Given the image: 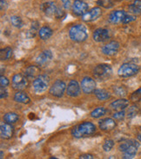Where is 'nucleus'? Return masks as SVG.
Wrapping results in <instances>:
<instances>
[{
    "mask_svg": "<svg viewBox=\"0 0 141 159\" xmlns=\"http://www.w3.org/2000/svg\"><path fill=\"white\" fill-rule=\"evenodd\" d=\"M113 146H114V142L111 139H106L103 144V150L106 152H108V151H111Z\"/></svg>",
    "mask_w": 141,
    "mask_h": 159,
    "instance_id": "nucleus-33",
    "label": "nucleus"
},
{
    "mask_svg": "<svg viewBox=\"0 0 141 159\" xmlns=\"http://www.w3.org/2000/svg\"><path fill=\"white\" fill-rule=\"evenodd\" d=\"M64 16V11H62V9L58 8V11H57V12H56L55 17L57 18H61V17H63Z\"/></svg>",
    "mask_w": 141,
    "mask_h": 159,
    "instance_id": "nucleus-41",
    "label": "nucleus"
},
{
    "mask_svg": "<svg viewBox=\"0 0 141 159\" xmlns=\"http://www.w3.org/2000/svg\"><path fill=\"white\" fill-rule=\"evenodd\" d=\"M88 10V4L83 0H75L73 4V11L77 16H83Z\"/></svg>",
    "mask_w": 141,
    "mask_h": 159,
    "instance_id": "nucleus-12",
    "label": "nucleus"
},
{
    "mask_svg": "<svg viewBox=\"0 0 141 159\" xmlns=\"http://www.w3.org/2000/svg\"><path fill=\"white\" fill-rule=\"evenodd\" d=\"M125 15H126V12L125 11H122V10L113 11L109 15V22L113 24V25H118V24L123 22Z\"/></svg>",
    "mask_w": 141,
    "mask_h": 159,
    "instance_id": "nucleus-16",
    "label": "nucleus"
},
{
    "mask_svg": "<svg viewBox=\"0 0 141 159\" xmlns=\"http://www.w3.org/2000/svg\"><path fill=\"white\" fill-rule=\"evenodd\" d=\"M66 90V84L64 81L62 80H56L53 84L50 87V90H49V93L56 97V98H61L63 97L64 91Z\"/></svg>",
    "mask_w": 141,
    "mask_h": 159,
    "instance_id": "nucleus-7",
    "label": "nucleus"
},
{
    "mask_svg": "<svg viewBox=\"0 0 141 159\" xmlns=\"http://www.w3.org/2000/svg\"><path fill=\"white\" fill-rule=\"evenodd\" d=\"M12 56V48L6 47L4 48V49H2L0 51V58H1L2 61L7 60Z\"/></svg>",
    "mask_w": 141,
    "mask_h": 159,
    "instance_id": "nucleus-28",
    "label": "nucleus"
},
{
    "mask_svg": "<svg viewBox=\"0 0 141 159\" xmlns=\"http://www.w3.org/2000/svg\"><path fill=\"white\" fill-rule=\"evenodd\" d=\"M140 131H141V127H140Z\"/></svg>",
    "mask_w": 141,
    "mask_h": 159,
    "instance_id": "nucleus-46",
    "label": "nucleus"
},
{
    "mask_svg": "<svg viewBox=\"0 0 141 159\" xmlns=\"http://www.w3.org/2000/svg\"><path fill=\"white\" fill-rule=\"evenodd\" d=\"M51 58H52V53L51 51L47 50V51H44L43 52H41L39 54L36 59V62L39 66H44V65H47L51 60Z\"/></svg>",
    "mask_w": 141,
    "mask_h": 159,
    "instance_id": "nucleus-18",
    "label": "nucleus"
},
{
    "mask_svg": "<svg viewBox=\"0 0 141 159\" xmlns=\"http://www.w3.org/2000/svg\"><path fill=\"white\" fill-rule=\"evenodd\" d=\"M139 112V109L136 105H133L129 108L128 111H127V117L128 118H133L135 116H137L138 113Z\"/></svg>",
    "mask_w": 141,
    "mask_h": 159,
    "instance_id": "nucleus-32",
    "label": "nucleus"
},
{
    "mask_svg": "<svg viewBox=\"0 0 141 159\" xmlns=\"http://www.w3.org/2000/svg\"><path fill=\"white\" fill-rule=\"evenodd\" d=\"M39 71H40V70H39V67L34 66V65H31V66H29L26 70L25 76L27 78H37L38 76H39Z\"/></svg>",
    "mask_w": 141,
    "mask_h": 159,
    "instance_id": "nucleus-22",
    "label": "nucleus"
},
{
    "mask_svg": "<svg viewBox=\"0 0 141 159\" xmlns=\"http://www.w3.org/2000/svg\"><path fill=\"white\" fill-rule=\"evenodd\" d=\"M80 159H93L94 156L91 155V154H84V155H81L79 157Z\"/></svg>",
    "mask_w": 141,
    "mask_h": 159,
    "instance_id": "nucleus-42",
    "label": "nucleus"
},
{
    "mask_svg": "<svg viewBox=\"0 0 141 159\" xmlns=\"http://www.w3.org/2000/svg\"><path fill=\"white\" fill-rule=\"evenodd\" d=\"M139 67L133 63H126L120 66L118 70V74L120 78H130L139 72Z\"/></svg>",
    "mask_w": 141,
    "mask_h": 159,
    "instance_id": "nucleus-6",
    "label": "nucleus"
},
{
    "mask_svg": "<svg viewBox=\"0 0 141 159\" xmlns=\"http://www.w3.org/2000/svg\"><path fill=\"white\" fill-rule=\"evenodd\" d=\"M8 97V91L5 89V87L4 86H1L0 87V98L2 99L6 98Z\"/></svg>",
    "mask_w": 141,
    "mask_h": 159,
    "instance_id": "nucleus-38",
    "label": "nucleus"
},
{
    "mask_svg": "<svg viewBox=\"0 0 141 159\" xmlns=\"http://www.w3.org/2000/svg\"><path fill=\"white\" fill-rule=\"evenodd\" d=\"M1 158H4V152L1 151V157H0Z\"/></svg>",
    "mask_w": 141,
    "mask_h": 159,
    "instance_id": "nucleus-45",
    "label": "nucleus"
},
{
    "mask_svg": "<svg viewBox=\"0 0 141 159\" xmlns=\"http://www.w3.org/2000/svg\"><path fill=\"white\" fill-rule=\"evenodd\" d=\"M139 148V143L134 139H129L121 143L119 146V150L123 153L122 157L125 159L133 158L137 154Z\"/></svg>",
    "mask_w": 141,
    "mask_h": 159,
    "instance_id": "nucleus-2",
    "label": "nucleus"
},
{
    "mask_svg": "<svg viewBox=\"0 0 141 159\" xmlns=\"http://www.w3.org/2000/svg\"><path fill=\"white\" fill-rule=\"evenodd\" d=\"M106 113V108L98 107L91 112V116H92V118H99V117H101V116H104Z\"/></svg>",
    "mask_w": 141,
    "mask_h": 159,
    "instance_id": "nucleus-29",
    "label": "nucleus"
},
{
    "mask_svg": "<svg viewBox=\"0 0 141 159\" xmlns=\"http://www.w3.org/2000/svg\"><path fill=\"white\" fill-rule=\"evenodd\" d=\"M120 43L117 41H111L106 43V45H104L101 49L102 53L104 55L108 57H112L116 55L119 50H120Z\"/></svg>",
    "mask_w": 141,
    "mask_h": 159,
    "instance_id": "nucleus-9",
    "label": "nucleus"
},
{
    "mask_svg": "<svg viewBox=\"0 0 141 159\" xmlns=\"http://www.w3.org/2000/svg\"><path fill=\"white\" fill-rule=\"evenodd\" d=\"M96 132V126L91 122H84L74 126L72 129V136L75 138L90 137Z\"/></svg>",
    "mask_w": 141,
    "mask_h": 159,
    "instance_id": "nucleus-1",
    "label": "nucleus"
},
{
    "mask_svg": "<svg viewBox=\"0 0 141 159\" xmlns=\"http://www.w3.org/2000/svg\"><path fill=\"white\" fill-rule=\"evenodd\" d=\"M0 84H1V86L7 87L10 84V80L7 78L4 77V76H1V78H0Z\"/></svg>",
    "mask_w": 141,
    "mask_h": 159,
    "instance_id": "nucleus-39",
    "label": "nucleus"
},
{
    "mask_svg": "<svg viewBox=\"0 0 141 159\" xmlns=\"http://www.w3.org/2000/svg\"><path fill=\"white\" fill-rule=\"evenodd\" d=\"M11 22H12V25L14 27H17V28H22L24 26V22L22 20V18L18 16H12L11 17Z\"/></svg>",
    "mask_w": 141,
    "mask_h": 159,
    "instance_id": "nucleus-31",
    "label": "nucleus"
},
{
    "mask_svg": "<svg viewBox=\"0 0 141 159\" xmlns=\"http://www.w3.org/2000/svg\"><path fill=\"white\" fill-rule=\"evenodd\" d=\"M12 83L13 89L17 90H24L28 86V78L25 75L16 74L13 76Z\"/></svg>",
    "mask_w": 141,
    "mask_h": 159,
    "instance_id": "nucleus-8",
    "label": "nucleus"
},
{
    "mask_svg": "<svg viewBox=\"0 0 141 159\" xmlns=\"http://www.w3.org/2000/svg\"><path fill=\"white\" fill-rule=\"evenodd\" d=\"M93 74L96 79H98L99 81H105L111 76L112 69H111V65H106V64L98 65L95 67Z\"/></svg>",
    "mask_w": 141,
    "mask_h": 159,
    "instance_id": "nucleus-4",
    "label": "nucleus"
},
{
    "mask_svg": "<svg viewBox=\"0 0 141 159\" xmlns=\"http://www.w3.org/2000/svg\"><path fill=\"white\" fill-rule=\"evenodd\" d=\"M129 105V101L127 99L121 98L118 99L113 101L112 103L110 104L111 109L115 110V111H124L125 108Z\"/></svg>",
    "mask_w": 141,
    "mask_h": 159,
    "instance_id": "nucleus-20",
    "label": "nucleus"
},
{
    "mask_svg": "<svg viewBox=\"0 0 141 159\" xmlns=\"http://www.w3.org/2000/svg\"><path fill=\"white\" fill-rule=\"evenodd\" d=\"M97 4L102 7H105V8H111L113 6V4L111 2V0H98L97 1Z\"/></svg>",
    "mask_w": 141,
    "mask_h": 159,
    "instance_id": "nucleus-35",
    "label": "nucleus"
},
{
    "mask_svg": "<svg viewBox=\"0 0 141 159\" xmlns=\"http://www.w3.org/2000/svg\"><path fill=\"white\" fill-rule=\"evenodd\" d=\"M69 36L70 39L74 42L81 43L86 41L88 39V33L85 26L81 25H76L71 27L69 30Z\"/></svg>",
    "mask_w": 141,
    "mask_h": 159,
    "instance_id": "nucleus-3",
    "label": "nucleus"
},
{
    "mask_svg": "<svg viewBox=\"0 0 141 159\" xmlns=\"http://www.w3.org/2000/svg\"><path fill=\"white\" fill-rule=\"evenodd\" d=\"M81 89L84 93L91 94L96 90V82L90 77H85L81 81Z\"/></svg>",
    "mask_w": 141,
    "mask_h": 159,
    "instance_id": "nucleus-10",
    "label": "nucleus"
},
{
    "mask_svg": "<svg viewBox=\"0 0 141 159\" xmlns=\"http://www.w3.org/2000/svg\"><path fill=\"white\" fill-rule=\"evenodd\" d=\"M14 101L17 103L27 104L31 102V98L26 92L18 90L17 92H16V94L14 95Z\"/></svg>",
    "mask_w": 141,
    "mask_h": 159,
    "instance_id": "nucleus-21",
    "label": "nucleus"
},
{
    "mask_svg": "<svg viewBox=\"0 0 141 159\" xmlns=\"http://www.w3.org/2000/svg\"><path fill=\"white\" fill-rule=\"evenodd\" d=\"M62 1V4H63V6L65 10H70L71 7L73 6L72 5V2L71 0H61Z\"/></svg>",
    "mask_w": 141,
    "mask_h": 159,
    "instance_id": "nucleus-40",
    "label": "nucleus"
},
{
    "mask_svg": "<svg viewBox=\"0 0 141 159\" xmlns=\"http://www.w3.org/2000/svg\"><path fill=\"white\" fill-rule=\"evenodd\" d=\"M39 23L37 21H34L31 23V25L30 30H28V31L26 32V37L28 39H32L34 38L36 34H37V31L39 30Z\"/></svg>",
    "mask_w": 141,
    "mask_h": 159,
    "instance_id": "nucleus-26",
    "label": "nucleus"
},
{
    "mask_svg": "<svg viewBox=\"0 0 141 159\" xmlns=\"http://www.w3.org/2000/svg\"><path fill=\"white\" fill-rule=\"evenodd\" d=\"M14 128L11 124H2L0 126V135L3 139H10L13 136Z\"/></svg>",
    "mask_w": 141,
    "mask_h": 159,
    "instance_id": "nucleus-17",
    "label": "nucleus"
},
{
    "mask_svg": "<svg viewBox=\"0 0 141 159\" xmlns=\"http://www.w3.org/2000/svg\"><path fill=\"white\" fill-rule=\"evenodd\" d=\"M131 100L133 102H139L141 100V88H139V90L136 91H134L133 94L131 95Z\"/></svg>",
    "mask_w": 141,
    "mask_h": 159,
    "instance_id": "nucleus-34",
    "label": "nucleus"
},
{
    "mask_svg": "<svg viewBox=\"0 0 141 159\" xmlns=\"http://www.w3.org/2000/svg\"><path fill=\"white\" fill-rule=\"evenodd\" d=\"M50 84V78L48 75H39L35 78L34 81L32 83V86L36 93H43L48 89Z\"/></svg>",
    "mask_w": 141,
    "mask_h": 159,
    "instance_id": "nucleus-5",
    "label": "nucleus"
},
{
    "mask_svg": "<svg viewBox=\"0 0 141 159\" xmlns=\"http://www.w3.org/2000/svg\"><path fill=\"white\" fill-rule=\"evenodd\" d=\"M1 4V11H4L5 9L7 8V4H6V1H4V0H1V2H0Z\"/></svg>",
    "mask_w": 141,
    "mask_h": 159,
    "instance_id": "nucleus-43",
    "label": "nucleus"
},
{
    "mask_svg": "<svg viewBox=\"0 0 141 159\" xmlns=\"http://www.w3.org/2000/svg\"><path fill=\"white\" fill-rule=\"evenodd\" d=\"M3 119L5 123L12 125V124L17 123L19 119V116L15 112H8V113L4 114V116H3Z\"/></svg>",
    "mask_w": 141,
    "mask_h": 159,
    "instance_id": "nucleus-23",
    "label": "nucleus"
},
{
    "mask_svg": "<svg viewBox=\"0 0 141 159\" xmlns=\"http://www.w3.org/2000/svg\"><path fill=\"white\" fill-rule=\"evenodd\" d=\"M125 116V112L124 111H118L116 112L113 114V118L116 119V120H122L123 118Z\"/></svg>",
    "mask_w": 141,
    "mask_h": 159,
    "instance_id": "nucleus-36",
    "label": "nucleus"
},
{
    "mask_svg": "<svg viewBox=\"0 0 141 159\" xmlns=\"http://www.w3.org/2000/svg\"><path fill=\"white\" fill-rule=\"evenodd\" d=\"M41 11H43L48 17L55 16L56 12L58 11V6L56 5L54 2H45L40 5Z\"/></svg>",
    "mask_w": 141,
    "mask_h": 159,
    "instance_id": "nucleus-15",
    "label": "nucleus"
},
{
    "mask_svg": "<svg viewBox=\"0 0 141 159\" xmlns=\"http://www.w3.org/2000/svg\"><path fill=\"white\" fill-rule=\"evenodd\" d=\"M137 138H138V140H139V142L141 143V134H139V135H138Z\"/></svg>",
    "mask_w": 141,
    "mask_h": 159,
    "instance_id": "nucleus-44",
    "label": "nucleus"
},
{
    "mask_svg": "<svg viewBox=\"0 0 141 159\" xmlns=\"http://www.w3.org/2000/svg\"><path fill=\"white\" fill-rule=\"evenodd\" d=\"M135 20H136V17L135 16H133V15H127L126 14L122 23L123 24H129V23L135 21Z\"/></svg>",
    "mask_w": 141,
    "mask_h": 159,
    "instance_id": "nucleus-37",
    "label": "nucleus"
},
{
    "mask_svg": "<svg viewBox=\"0 0 141 159\" xmlns=\"http://www.w3.org/2000/svg\"><path fill=\"white\" fill-rule=\"evenodd\" d=\"M102 15V11L99 7H95L92 8L89 11H86L83 16H82V20L84 22H92L98 19V17Z\"/></svg>",
    "mask_w": 141,
    "mask_h": 159,
    "instance_id": "nucleus-13",
    "label": "nucleus"
},
{
    "mask_svg": "<svg viewBox=\"0 0 141 159\" xmlns=\"http://www.w3.org/2000/svg\"><path fill=\"white\" fill-rule=\"evenodd\" d=\"M80 91H81L80 85L77 80H71L69 82L67 88H66V94L68 95L69 97L76 98L80 94Z\"/></svg>",
    "mask_w": 141,
    "mask_h": 159,
    "instance_id": "nucleus-14",
    "label": "nucleus"
},
{
    "mask_svg": "<svg viewBox=\"0 0 141 159\" xmlns=\"http://www.w3.org/2000/svg\"><path fill=\"white\" fill-rule=\"evenodd\" d=\"M113 92H114V94L119 96L120 98L125 97L127 95V90L125 88L124 86H114L113 87Z\"/></svg>",
    "mask_w": 141,
    "mask_h": 159,
    "instance_id": "nucleus-30",
    "label": "nucleus"
},
{
    "mask_svg": "<svg viewBox=\"0 0 141 159\" xmlns=\"http://www.w3.org/2000/svg\"><path fill=\"white\" fill-rule=\"evenodd\" d=\"M94 94L97 97V98L99 100H107L111 98L110 93L106 91V90H102V89H97L94 90Z\"/></svg>",
    "mask_w": 141,
    "mask_h": 159,
    "instance_id": "nucleus-27",
    "label": "nucleus"
},
{
    "mask_svg": "<svg viewBox=\"0 0 141 159\" xmlns=\"http://www.w3.org/2000/svg\"><path fill=\"white\" fill-rule=\"evenodd\" d=\"M129 11L134 15L141 14V0H135L133 4L129 5Z\"/></svg>",
    "mask_w": 141,
    "mask_h": 159,
    "instance_id": "nucleus-25",
    "label": "nucleus"
},
{
    "mask_svg": "<svg viewBox=\"0 0 141 159\" xmlns=\"http://www.w3.org/2000/svg\"><path fill=\"white\" fill-rule=\"evenodd\" d=\"M92 39L94 41L98 43H103L106 42L110 39V30L105 29V28H98L94 30L92 34Z\"/></svg>",
    "mask_w": 141,
    "mask_h": 159,
    "instance_id": "nucleus-11",
    "label": "nucleus"
},
{
    "mask_svg": "<svg viewBox=\"0 0 141 159\" xmlns=\"http://www.w3.org/2000/svg\"><path fill=\"white\" fill-rule=\"evenodd\" d=\"M116 122L112 118H105L98 122L99 129L104 131H109L116 127Z\"/></svg>",
    "mask_w": 141,
    "mask_h": 159,
    "instance_id": "nucleus-19",
    "label": "nucleus"
},
{
    "mask_svg": "<svg viewBox=\"0 0 141 159\" xmlns=\"http://www.w3.org/2000/svg\"><path fill=\"white\" fill-rule=\"evenodd\" d=\"M53 33V31L50 27L48 26H44L40 30H39V35L40 39L42 40H47L51 37V35Z\"/></svg>",
    "mask_w": 141,
    "mask_h": 159,
    "instance_id": "nucleus-24",
    "label": "nucleus"
}]
</instances>
